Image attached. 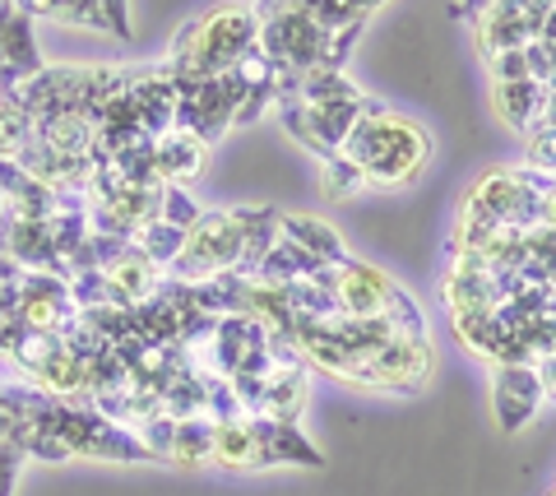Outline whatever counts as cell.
<instances>
[{
  "label": "cell",
  "mask_w": 556,
  "mask_h": 496,
  "mask_svg": "<svg viewBox=\"0 0 556 496\" xmlns=\"http://www.w3.org/2000/svg\"><path fill=\"white\" fill-rule=\"evenodd\" d=\"M343 158H353L362 173H367L371 186L380 191H404L417 177L427 173V158H431V140L417 130L408 116H367L357 122V130L343 140Z\"/></svg>",
  "instance_id": "1"
},
{
  "label": "cell",
  "mask_w": 556,
  "mask_h": 496,
  "mask_svg": "<svg viewBox=\"0 0 556 496\" xmlns=\"http://www.w3.org/2000/svg\"><path fill=\"white\" fill-rule=\"evenodd\" d=\"M260 47V14L251 5H223L204 20L186 24L177 51H172L167 75L172 79H214L228 75L241 56H251Z\"/></svg>",
  "instance_id": "2"
},
{
  "label": "cell",
  "mask_w": 556,
  "mask_h": 496,
  "mask_svg": "<svg viewBox=\"0 0 556 496\" xmlns=\"http://www.w3.org/2000/svg\"><path fill=\"white\" fill-rule=\"evenodd\" d=\"M237 260H241V224L232 218V209H208L186 232V251L177 255L172 274L181 283H204L214 274H232Z\"/></svg>",
  "instance_id": "3"
},
{
  "label": "cell",
  "mask_w": 556,
  "mask_h": 496,
  "mask_svg": "<svg viewBox=\"0 0 556 496\" xmlns=\"http://www.w3.org/2000/svg\"><path fill=\"white\" fill-rule=\"evenodd\" d=\"M84 311L70 297V283L61 274L47 269H28L20 279V325L24 330H47V334H65Z\"/></svg>",
  "instance_id": "4"
},
{
  "label": "cell",
  "mask_w": 556,
  "mask_h": 496,
  "mask_svg": "<svg viewBox=\"0 0 556 496\" xmlns=\"http://www.w3.org/2000/svg\"><path fill=\"white\" fill-rule=\"evenodd\" d=\"M492 404H496L501 432H525L538 408L547 404L543 371H538V363H496Z\"/></svg>",
  "instance_id": "5"
},
{
  "label": "cell",
  "mask_w": 556,
  "mask_h": 496,
  "mask_svg": "<svg viewBox=\"0 0 556 496\" xmlns=\"http://www.w3.org/2000/svg\"><path fill=\"white\" fill-rule=\"evenodd\" d=\"M399 293V283L390 274H380L376 265H362V260H348L334 274V302L343 316H357V320H376V316H390V302Z\"/></svg>",
  "instance_id": "6"
},
{
  "label": "cell",
  "mask_w": 556,
  "mask_h": 496,
  "mask_svg": "<svg viewBox=\"0 0 556 496\" xmlns=\"http://www.w3.org/2000/svg\"><path fill=\"white\" fill-rule=\"evenodd\" d=\"M431 371V344L427 339H404L394 334L386 348H376L362 367V385H394V390H417Z\"/></svg>",
  "instance_id": "7"
},
{
  "label": "cell",
  "mask_w": 556,
  "mask_h": 496,
  "mask_svg": "<svg viewBox=\"0 0 556 496\" xmlns=\"http://www.w3.org/2000/svg\"><path fill=\"white\" fill-rule=\"evenodd\" d=\"M10 5V0H5ZM42 51H38V33H33V14H24L20 5H10L5 14V65H0V89L14 93L20 84H28L33 75H42Z\"/></svg>",
  "instance_id": "8"
},
{
  "label": "cell",
  "mask_w": 556,
  "mask_h": 496,
  "mask_svg": "<svg viewBox=\"0 0 556 496\" xmlns=\"http://www.w3.org/2000/svg\"><path fill=\"white\" fill-rule=\"evenodd\" d=\"M204 163H208V144L200 140L195 130H167L153 140V167H159V177L172 181V186H186V181H195L204 173Z\"/></svg>",
  "instance_id": "9"
},
{
  "label": "cell",
  "mask_w": 556,
  "mask_h": 496,
  "mask_svg": "<svg viewBox=\"0 0 556 496\" xmlns=\"http://www.w3.org/2000/svg\"><path fill=\"white\" fill-rule=\"evenodd\" d=\"M251 427H255L260 446H265V455H269V465H302V469H320V465H325L320 450L302 436V427H298V422H288V418H269V414H255V418H251Z\"/></svg>",
  "instance_id": "10"
},
{
  "label": "cell",
  "mask_w": 556,
  "mask_h": 496,
  "mask_svg": "<svg viewBox=\"0 0 556 496\" xmlns=\"http://www.w3.org/2000/svg\"><path fill=\"white\" fill-rule=\"evenodd\" d=\"M547 98L552 89L538 79H519V84H496V112L501 122L519 135H538L547 126Z\"/></svg>",
  "instance_id": "11"
},
{
  "label": "cell",
  "mask_w": 556,
  "mask_h": 496,
  "mask_svg": "<svg viewBox=\"0 0 556 496\" xmlns=\"http://www.w3.org/2000/svg\"><path fill=\"white\" fill-rule=\"evenodd\" d=\"M283 232L325 269H343L348 260H353L348 246H343V237L329 224H320V218H311V214H283Z\"/></svg>",
  "instance_id": "12"
},
{
  "label": "cell",
  "mask_w": 556,
  "mask_h": 496,
  "mask_svg": "<svg viewBox=\"0 0 556 496\" xmlns=\"http://www.w3.org/2000/svg\"><path fill=\"white\" fill-rule=\"evenodd\" d=\"M214 465H223V469H265L269 465L251 418H232V422L214 427Z\"/></svg>",
  "instance_id": "13"
},
{
  "label": "cell",
  "mask_w": 556,
  "mask_h": 496,
  "mask_svg": "<svg viewBox=\"0 0 556 496\" xmlns=\"http://www.w3.org/2000/svg\"><path fill=\"white\" fill-rule=\"evenodd\" d=\"M320 269H325V265H316V260H311V255L283 232V237L274 242V251L265 255V265H260L255 279L269 283V288H288V283H298V279H316Z\"/></svg>",
  "instance_id": "14"
},
{
  "label": "cell",
  "mask_w": 556,
  "mask_h": 496,
  "mask_svg": "<svg viewBox=\"0 0 556 496\" xmlns=\"http://www.w3.org/2000/svg\"><path fill=\"white\" fill-rule=\"evenodd\" d=\"M20 5L24 14H42V20H56V24H75V28H108L102 20L98 0H10Z\"/></svg>",
  "instance_id": "15"
},
{
  "label": "cell",
  "mask_w": 556,
  "mask_h": 496,
  "mask_svg": "<svg viewBox=\"0 0 556 496\" xmlns=\"http://www.w3.org/2000/svg\"><path fill=\"white\" fill-rule=\"evenodd\" d=\"M135 246L149 255L159 269H167V265H177V255L186 251V228H177V224H167V218L159 214V218H149L144 228L135 232Z\"/></svg>",
  "instance_id": "16"
},
{
  "label": "cell",
  "mask_w": 556,
  "mask_h": 496,
  "mask_svg": "<svg viewBox=\"0 0 556 496\" xmlns=\"http://www.w3.org/2000/svg\"><path fill=\"white\" fill-rule=\"evenodd\" d=\"M172 459H177V465H186V469L214 465V422H204V418H177Z\"/></svg>",
  "instance_id": "17"
},
{
  "label": "cell",
  "mask_w": 556,
  "mask_h": 496,
  "mask_svg": "<svg viewBox=\"0 0 556 496\" xmlns=\"http://www.w3.org/2000/svg\"><path fill=\"white\" fill-rule=\"evenodd\" d=\"M320 191L329 200H353L362 191H371V181H367V173H362L353 158H343V153H329V158H320Z\"/></svg>",
  "instance_id": "18"
},
{
  "label": "cell",
  "mask_w": 556,
  "mask_h": 496,
  "mask_svg": "<svg viewBox=\"0 0 556 496\" xmlns=\"http://www.w3.org/2000/svg\"><path fill=\"white\" fill-rule=\"evenodd\" d=\"M298 98L316 107V102H343V98H362V93H357V84L348 79L343 71H306Z\"/></svg>",
  "instance_id": "19"
},
{
  "label": "cell",
  "mask_w": 556,
  "mask_h": 496,
  "mask_svg": "<svg viewBox=\"0 0 556 496\" xmlns=\"http://www.w3.org/2000/svg\"><path fill=\"white\" fill-rule=\"evenodd\" d=\"M28 144H33V116L5 98V107H0V158H20Z\"/></svg>",
  "instance_id": "20"
},
{
  "label": "cell",
  "mask_w": 556,
  "mask_h": 496,
  "mask_svg": "<svg viewBox=\"0 0 556 496\" xmlns=\"http://www.w3.org/2000/svg\"><path fill=\"white\" fill-rule=\"evenodd\" d=\"M159 214L167 218V224H177V228L190 232V228L200 224V214H204V209L186 195V186H172V181H167V186H163V209H159Z\"/></svg>",
  "instance_id": "21"
},
{
  "label": "cell",
  "mask_w": 556,
  "mask_h": 496,
  "mask_svg": "<svg viewBox=\"0 0 556 496\" xmlns=\"http://www.w3.org/2000/svg\"><path fill=\"white\" fill-rule=\"evenodd\" d=\"M486 65H492V79H496V84L533 79V71H529V51H501V56H486Z\"/></svg>",
  "instance_id": "22"
},
{
  "label": "cell",
  "mask_w": 556,
  "mask_h": 496,
  "mask_svg": "<svg viewBox=\"0 0 556 496\" xmlns=\"http://www.w3.org/2000/svg\"><path fill=\"white\" fill-rule=\"evenodd\" d=\"M529 163H533V167H543V173H556V126H543V130L533 135Z\"/></svg>",
  "instance_id": "23"
},
{
  "label": "cell",
  "mask_w": 556,
  "mask_h": 496,
  "mask_svg": "<svg viewBox=\"0 0 556 496\" xmlns=\"http://www.w3.org/2000/svg\"><path fill=\"white\" fill-rule=\"evenodd\" d=\"M102 20H108V33H116V38H130V5L126 0H98Z\"/></svg>",
  "instance_id": "24"
},
{
  "label": "cell",
  "mask_w": 556,
  "mask_h": 496,
  "mask_svg": "<svg viewBox=\"0 0 556 496\" xmlns=\"http://www.w3.org/2000/svg\"><path fill=\"white\" fill-rule=\"evenodd\" d=\"M538 371H543V390H547V399L556 404V348L543 357V363H538Z\"/></svg>",
  "instance_id": "25"
},
{
  "label": "cell",
  "mask_w": 556,
  "mask_h": 496,
  "mask_svg": "<svg viewBox=\"0 0 556 496\" xmlns=\"http://www.w3.org/2000/svg\"><path fill=\"white\" fill-rule=\"evenodd\" d=\"M348 10H353V20H367V14H376L380 5H386V0H343Z\"/></svg>",
  "instance_id": "26"
},
{
  "label": "cell",
  "mask_w": 556,
  "mask_h": 496,
  "mask_svg": "<svg viewBox=\"0 0 556 496\" xmlns=\"http://www.w3.org/2000/svg\"><path fill=\"white\" fill-rule=\"evenodd\" d=\"M496 5V0H464V10L468 14H473V20H478V14H486V10H492Z\"/></svg>",
  "instance_id": "27"
},
{
  "label": "cell",
  "mask_w": 556,
  "mask_h": 496,
  "mask_svg": "<svg viewBox=\"0 0 556 496\" xmlns=\"http://www.w3.org/2000/svg\"><path fill=\"white\" fill-rule=\"evenodd\" d=\"M5 14H10V5H0V65H5Z\"/></svg>",
  "instance_id": "28"
},
{
  "label": "cell",
  "mask_w": 556,
  "mask_h": 496,
  "mask_svg": "<svg viewBox=\"0 0 556 496\" xmlns=\"http://www.w3.org/2000/svg\"><path fill=\"white\" fill-rule=\"evenodd\" d=\"M0 214H5V191H0Z\"/></svg>",
  "instance_id": "29"
},
{
  "label": "cell",
  "mask_w": 556,
  "mask_h": 496,
  "mask_svg": "<svg viewBox=\"0 0 556 496\" xmlns=\"http://www.w3.org/2000/svg\"><path fill=\"white\" fill-rule=\"evenodd\" d=\"M0 107H5V89H0Z\"/></svg>",
  "instance_id": "30"
},
{
  "label": "cell",
  "mask_w": 556,
  "mask_h": 496,
  "mask_svg": "<svg viewBox=\"0 0 556 496\" xmlns=\"http://www.w3.org/2000/svg\"><path fill=\"white\" fill-rule=\"evenodd\" d=\"M552 496H556V492H552Z\"/></svg>",
  "instance_id": "31"
}]
</instances>
